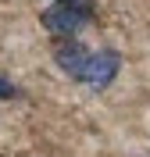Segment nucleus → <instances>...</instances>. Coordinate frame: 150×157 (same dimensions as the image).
<instances>
[{"mask_svg":"<svg viewBox=\"0 0 150 157\" xmlns=\"http://www.w3.org/2000/svg\"><path fill=\"white\" fill-rule=\"evenodd\" d=\"M43 29L54 32V36H79L82 25L93 21V0H64V4H54L40 14Z\"/></svg>","mask_w":150,"mask_h":157,"instance_id":"obj_1","label":"nucleus"},{"mask_svg":"<svg viewBox=\"0 0 150 157\" xmlns=\"http://www.w3.org/2000/svg\"><path fill=\"white\" fill-rule=\"evenodd\" d=\"M121 71V57H118V50H93L90 54V64H86V75H82V82L90 89H104L111 86L114 78H118Z\"/></svg>","mask_w":150,"mask_h":157,"instance_id":"obj_2","label":"nucleus"},{"mask_svg":"<svg viewBox=\"0 0 150 157\" xmlns=\"http://www.w3.org/2000/svg\"><path fill=\"white\" fill-rule=\"evenodd\" d=\"M54 61H57V68L64 71L68 78L82 82V75H86V64H90V50L82 47V43H61V47L54 50Z\"/></svg>","mask_w":150,"mask_h":157,"instance_id":"obj_3","label":"nucleus"},{"mask_svg":"<svg viewBox=\"0 0 150 157\" xmlns=\"http://www.w3.org/2000/svg\"><path fill=\"white\" fill-rule=\"evenodd\" d=\"M18 97V89H14V82H11L7 75H0V100H14Z\"/></svg>","mask_w":150,"mask_h":157,"instance_id":"obj_4","label":"nucleus"}]
</instances>
